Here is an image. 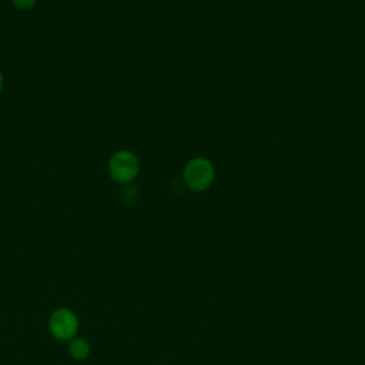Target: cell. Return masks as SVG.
Here are the masks:
<instances>
[{
	"label": "cell",
	"instance_id": "obj_2",
	"mask_svg": "<svg viewBox=\"0 0 365 365\" xmlns=\"http://www.w3.org/2000/svg\"><path fill=\"white\" fill-rule=\"evenodd\" d=\"M185 185L192 191L207 190L214 180V167L207 158H192L184 168L182 173Z\"/></svg>",
	"mask_w": 365,
	"mask_h": 365
},
{
	"label": "cell",
	"instance_id": "obj_5",
	"mask_svg": "<svg viewBox=\"0 0 365 365\" xmlns=\"http://www.w3.org/2000/svg\"><path fill=\"white\" fill-rule=\"evenodd\" d=\"M11 3L19 10H30L37 4V0H11Z\"/></svg>",
	"mask_w": 365,
	"mask_h": 365
},
{
	"label": "cell",
	"instance_id": "obj_1",
	"mask_svg": "<svg viewBox=\"0 0 365 365\" xmlns=\"http://www.w3.org/2000/svg\"><path fill=\"white\" fill-rule=\"evenodd\" d=\"M138 171V158L128 150H120L114 153L108 161V173L115 182L128 184L137 178Z\"/></svg>",
	"mask_w": 365,
	"mask_h": 365
},
{
	"label": "cell",
	"instance_id": "obj_4",
	"mask_svg": "<svg viewBox=\"0 0 365 365\" xmlns=\"http://www.w3.org/2000/svg\"><path fill=\"white\" fill-rule=\"evenodd\" d=\"M90 351L91 346L86 338H71L68 342V352L77 361L86 359L90 355Z\"/></svg>",
	"mask_w": 365,
	"mask_h": 365
},
{
	"label": "cell",
	"instance_id": "obj_6",
	"mask_svg": "<svg viewBox=\"0 0 365 365\" xmlns=\"http://www.w3.org/2000/svg\"><path fill=\"white\" fill-rule=\"evenodd\" d=\"M3 90V74H1V71H0V91Z\"/></svg>",
	"mask_w": 365,
	"mask_h": 365
},
{
	"label": "cell",
	"instance_id": "obj_3",
	"mask_svg": "<svg viewBox=\"0 0 365 365\" xmlns=\"http://www.w3.org/2000/svg\"><path fill=\"white\" fill-rule=\"evenodd\" d=\"M51 335L58 341H70L78 329V319L68 308H57L48 319Z\"/></svg>",
	"mask_w": 365,
	"mask_h": 365
}]
</instances>
